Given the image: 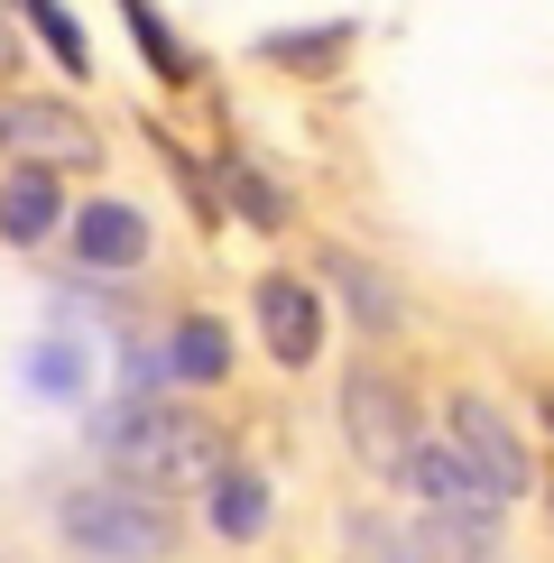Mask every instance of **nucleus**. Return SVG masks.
I'll list each match as a JSON object with an SVG mask.
<instances>
[{
	"label": "nucleus",
	"instance_id": "obj_17",
	"mask_svg": "<svg viewBox=\"0 0 554 563\" xmlns=\"http://www.w3.org/2000/svg\"><path fill=\"white\" fill-rule=\"evenodd\" d=\"M19 75V29H10V10H0V84Z\"/></svg>",
	"mask_w": 554,
	"mask_h": 563
},
{
	"label": "nucleus",
	"instance_id": "obj_1",
	"mask_svg": "<svg viewBox=\"0 0 554 563\" xmlns=\"http://www.w3.org/2000/svg\"><path fill=\"white\" fill-rule=\"evenodd\" d=\"M92 443H102V462L130 489H148V499L203 489L231 462L222 453V426H203V416H185V407H157V397H121V407H102V416H92Z\"/></svg>",
	"mask_w": 554,
	"mask_h": 563
},
{
	"label": "nucleus",
	"instance_id": "obj_19",
	"mask_svg": "<svg viewBox=\"0 0 554 563\" xmlns=\"http://www.w3.org/2000/svg\"><path fill=\"white\" fill-rule=\"evenodd\" d=\"M545 518H554V481H545Z\"/></svg>",
	"mask_w": 554,
	"mask_h": 563
},
{
	"label": "nucleus",
	"instance_id": "obj_8",
	"mask_svg": "<svg viewBox=\"0 0 554 563\" xmlns=\"http://www.w3.org/2000/svg\"><path fill=\"white\" fill-rule=\"evenodd\" d=\"M75 260H84V268H138V260H148V213H138V203L92 195L84 213H75Z\"/></svg>",
	"mask_w": 554,
	"mask_h": 563
},
{
	"label": "nucleus",
	"instance_id": "obj_10",
	"mask_svg": "<svg viewBox=\"0 0 554 563\" xmlns=\"http://www.w3.org/2000/svg\"><path fill=\"white\" fill-rule=\"evenodd\" d=\"M203 489H213V536L222 545H250V536L268 527V481L250 472V462H222Z\"/></svg>",
	"mask_w": 554,
	"mask_h": 563
},
{
	"label": "nucleus",
	"instance_id": "obj_5",
	"mask_svg": "<svg viewBox=\"0 0 554 563\" xmlns=\"http://www.w3.org/2000/svg\"><path fill=\"white\" fill-rule=\"evenodd\" d=\"M444 443L472 462V481L490 489V499H527V489H536V462H527V443L508 434V416L490 397H453V434Z\"/></svg>",
	"mask_w": 554,
	"mask_h": 563
},
{
	"label": "nucleus",
	"instance_id": "obj_7",
	"mask_svg": "<svg viewBox=\"0 0 554 563\" xmlns=\"http://www.w3.org/2000/svg\"><path fill=\"white\" fill-rule=\"evenodd\" d=\"M407 481L425 489V518H462V527H499V499L472 481V462L453 453V443H416Z\"/></svg>",
	"mask_w": 554,
	"mask_h": 563
},
{
	"label": "nucleus",
	"instance_id": "obj_12",
	"mask_svg": "<svg viewBox=\"0 0 554 563\" xmlns=\"http://www.w3.org/2000/svg\"><path fill=\"white\" fill-rule=\"evenodd\" d=\"M222 369H231V333H222L213 314H185V323H176V342H167V379H185V388H213Z\"/></svg>",
	"mask_w": 554,
	"mask_h": 563
},
{
	"label": "nucleus",
	"instance_id": "obj_14",
	"mask_svg": "<svg viewBox=\"0 0 554 563\" xmlns=\"http://www.w3.org/2000/svg\"><path fill=\"white\" fill-rule=\"evenodd\" d=\"M121 10H130V37H138V56H148V65H157L167 84H185V75H195V56L176 46V29H167V19L148 10V0H121Z\"/></svg>",
	"mask_w": 554,
	"mask_h": 563
},
{
	"label": "nucleus",
	"instance_id": "obj_16",
	"mask_svg": "<svg viewBox=\"0 0 554 563\" xmlns=\"http://www.w3.org/2000/svg\"><path fill=\"white\" fill-rule=\"evenodd\" d=\"M231 203H241V213L259 222V231H277V222H287V203H277V185H259L250 167H231Z\"/></svg>",
	"mask_w": 554,
	"mask_h": 563
},
{
	"label": "nucleus",
	"instance_id": "obj_4",
	"mask_svg": "<svg viewBox=\"0 0 554 563\" xmlns=\"http://www.w3.org/2000/svg\"><path fill=\"white\" fill-rule=\"evenodd\" d=\"M0 157L10 167H102V130L75 102H46V92H10L0 102Z\"/></svg>",
	"mask_w": 554,
	"mask_h": 563
},
{
	"label": "nucleus",
	"instance_id": "obj_9",
	"mask_svg": "<svg viewBox=\"0 0 554 563\" xmlns=\"http://www.w3.org/2000/svg\"><path fill=\"white\" fill-rule=\"evenodd\" d=\"M56 222H65V203H56V176L46 167H10L0 176V241L10 250H37Z\"/></svg>",
	"mask_w": 554,
	"mask_h": 563
},
{
	"label": "nucleus",
	"instance_id": "obj_3",
	"mask_svg": "<svg viewBox=\"0 0 554 563\" xmlns=\"http://www.w3.org/2000/svg\"><path fill=\"white\" fill-rule=\"evenodd\" d=\"M56 527H65V545H84L102 563H157L167 554V499H148V489H130V481L65 489Z\"/></svg>",
	"mask_w": 554,
	"mask_h": 563
},
{
	"label": "nucleus",
	"instance_id": "obj_2",
	"mask_svg": "<svg viewBox=\"0 0 554 563\" xmlns=\"http://www.w3.org/2000/svg\"><path fill=\"white\" fill-rule=\"evenodd\" d=\"M342 434H352L361 472L407 481L416 443H425V426H416V388L388 361H352V369H342Z\"/></svg>",
	"mask_w": 554,
	"mask_h": 563
},
{
	"label": "nucleus",
	"instance_id": "obj_13",
	"mask_svg": "<svg viewBox=\"0 0 554 563\" xmlns=\"http://www.w3.org/2000/svg\"><path fill=\"white\" fill-rule=\"evenodd\" d=\"M342 46H352V19H333V29H277V37H259V56L268 65H296V75H323Z\"/></svg>",
	"mask_w": 554,
	"mask_h": 563
},
{
	"label": "nucleus",
	"instance_id": "obj_11",
	"mask_svg": "<svg viewBox=\"0 0 554 563\" xmlns=\"http://www.w3.org/2000/svg\"><path fill=\"white\" fill-rule=\"evenodd\" d=\"M323 277L342 287V305H352V314L369 323V333H388V323H398V287H388V277L369 268L361 250H323Z\"/></svg>",
	"mask_w": 554,
	"mask_h": 563
},
{
	"label": "nucleus",
	"instance_id": "obj_18",
	"mask_svg": "<svg viewBox=\"0 0 554 563\" xmlns=\"http://www.w3.org/2000/svg\"><path fill=\"white\" fill-rule=\"evenodd\" d=\"M536 416H545V434H554V388H536Z\"/></svg>",
	"mask_w": 554,
	"mask_h": 563
},
{
	"label": "nucleus",
	"instance_id": "obj_15",
	"mask_svg": "<svg viewBox=\"0 0 554 563\" xmlns=\"http://www.w3.org/2000/svg\"><path fill=\"white\" fill-rule=\"evenodd\" d=\"M19 10H29V29L56 46L65 75H92V46H84V29H75V10H65V0H19Z\"/></svg>",
	"mask_w": 554,
	"mask_h": 563
},
{
	"label": "nucleus",
	"instance_id": "obj_6",
	"mask_svg": "<svg viewBox=\"0 0 554 563\" xmlns=\"http://www.w3.org/2000/svg\"><path fill=\"white\" fill-rule=\"evenodd\" d=\"M250 314H259V342H268V361L277 369H314V351H323V296L306 287V277H259L250 287Z\"/></svg>",
	"mask_w": 554,
	"mask_h": 563
}]
</instances>
